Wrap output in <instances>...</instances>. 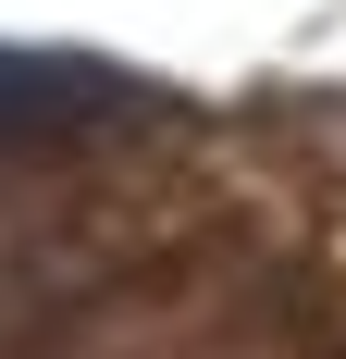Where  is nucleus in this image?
I'll return each mask as SVG.
<instances>
[{
  "label": "nucleus",
  "mask_w": 346,
  "mask_h": 359,
  "mask_svg": "<svg viewBox=\"0 0 346 359\" xmlns=\"http://www.w3.org/2000/svg\"><path fill=\"white\" fill-rule=\"evenodd\" d=\"M161 87L111 74L87 50H0V149H87V137H137Z\"/></svg>",
  "instance_id": "obj_1"
}]
</instances>
